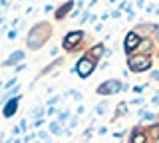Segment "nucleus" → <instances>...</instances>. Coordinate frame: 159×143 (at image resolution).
<instances>
[{
    "instance_id": "f257e3e1",
    "label": "nucleus",
    "mask_w": 159,
    "mask_h": 143,
    "mask_svg": "<svg viewBox=\"0 0 159 143\" xmlns=\"http://www.w3.org/2000/svg\"><path fill=\"white\" fill-rule=\"evenodd\" d=\"M127 66H129V70H131V72L137 74V72L147 70V68L151 66V60H149L147 56H133V58H129Z\"/></svg>"
},
{
    "instance_id": "f03ea898",
    "label": "nucleus",
    "mask_w": 159,
    "mask_h": 143,
    "mask_svg": "<svg viewBox=\"0 0 159 143\" xmlns=\"http://www.w3.org/2000/svg\"><path fill=\"white\" fill-rule=\"evenodd\" d=\"M93 68H96V62H93V60H89V58H82V60L78 62V66H76V74L80 78H88L89 74L93 72Z\"/></svg>"
},
{
    "instance_id": "7ed1b4c3",
    "label": "nucleus",
    "mask_w": 159,
    "mask_h": 143,
    "mask_svg": "<svg viewBox=\"0 0 159 143\" xmlns=\"http://www.w3.org/2000/svg\"><path fill=\"white\" fill-rule=\"evenodd\" d=\"M44 40H46V34H42V26H36L28 36V46L32 50H36V48H40L44 44Z\"/></svg>"
},
{
    "instance_id": "20e7f679",
    "label": "nucleus",
    "mask_w": 159,
    "mask_h": 143,
    "mask_svg": "<svg viewBox=\"0 0 159 143\" xmlns=\"http://www.w3.org/2000/svg\"><path fill=\"white\" fill-rule=\"evenodd\" d=\"M119 90H123L121 86H119L117 80H109V82H103L102 86L98 87V93H102V96H107V93H116Z\"/></svg>"
},
{
    "instance_id": "39448f33",
    "label": "nucleus",
    "mask_w": 159,
    "mask_h": 143,
    "mask_svg": "<svg viewBox=\"0 0 159 143\" xmlns=\"http://www.w3.org/2000/svg\"><path fill=\"white\" fill-rule=\"evenodd\" d=\"M82 36H84L82 32H70L66 36V40H64V48H66V50H72V48L82 40Z\"/></svg>"
},
{
    "instance_id": "423d86ee",
    "label": "nucleus",
    "mask_w": 159,
    "mask_h": 143,
    "mask_svg": "<svg viewBox=\"0 0 159 143\" xmlns=\"http://www.w3.org/2000/svg\"><path fill=\"white\" fill-rule=\"evenodd\" d=\"M139 46V36L135 32H129L125 36V42H123V48H125V52H131L133 48Z\"/></svg>"
},
{
    "instance_id": "0eeeda50",
    "label": "nucleus",
    "mask_w": 159,
    "mask_h": 143,
    "mask_svg": "<svg viewBox=\"0 0 159 143\" xmlns=\"http://www.w3.org/2000/svg\"><path fill=\"white\" fill-rule=\"evenodd\" d=\"M18 101H20V97H16V100H10V101L6 103V107H4V117L14 115V111L18 109Z\"/></svg>"
},
{
    "instance_id": "6e6552de",
    "label": "nucleus",
    "mask_w": 159,
    "mask_h": 143,
    "mask_svg": "<svg viewBox=\"0 0 159 143\" xmlns=\"http://www.w3.org/2000/svg\"><path fill=\"white\" fill-rule=\"evenodd\" d=\"M22 58H24V52H20V50H18V52H14L12 56H10L8 60H6V66H10V64H14V62H20Z\"/></svg>"
},
{
    "instance_id": "1a4fd4ad",
    "label": "nucleus",
    "mask_w": 159,
    "mask_h": 143,
    "mask_svg": "<svg viewBox=\"0 0 159 143\" xmlns=\"http://www.w3.org/2000/svg\"><path fill=\"white\" fill-rule=\"evenodd\" d=\"M89 54H92V56L98 60V58L102 56V54H106V50H103V46H102V44H98V46H93V48H92V52H89Z\"/></svg>"
},
{
    "instance_id": "9d476101",
    "label": "nucleus",
    "mask_w": 159,
    "mask_h": 143,
    "mask_svg": "<svg viewBox=\"0 0 159 143\" xmlns=\"http://www.w3.org/2000/svg\"><path fill=\"white\" fill-rule=\"evenodd\" d=\"M131 143H145V135H143V133H135V135L131 137Z\"/></svg>"
},
{
    "instance_id": "9b49d317",
    "label": "nucleus",
    "mask_w": 159,
    "mask_h": 143,
    "mask_svg": "<svg viewBox=\"0 0 159 143\" xmlns=\"http://www.w3.org/2000/svg\"><path fill=\"white\" fill-rule=\"evenodd\" d=\"M70 8H72V2H68V4H64V6H62V10H60V12L56 14V16H58V18H62V16H64V14H66V12L70 10Z\"/></svg>"
},
{
    "instance_id": "f8f14e48",
    "label": "nucleus",
    "mask_w": 159,
    "mask_h": 143,
    "mask_svg": "<svg viewBox=\"0 0 159 143\" xmlns=\"http://www.w3.org/2000/svg\"><path fill=\"white\" fill-rule=\"evenodd\" d=\"M50 131H52L54 135H60V133H62V129H60L58 123H52V125H50Z\"/></svg>"
},
{
    "instance_id": "ddd939ff",
    "label": "nucleus",
    "mask_w": 159,
    "mask_h": 143,
    "mask_svg": "<svg viewBox=\"0 0 159 143\" xmlns=\"http://www.w3.org/2000/svg\"><path fill=\"white\" fill-rule=\"evenodd\" d=\"M149 133H151V137H155V139H159V125H153L151 129H149Z\"/></svg>"
},
{
    "instance_id": "4468645a",
    "label": "nucleus",
    "mask_w": 159,
    "mask_h": 143,
    "mask_svg": "<svg viewBox=\"0 0 159 143\" xmlns=\"http://www.w3.org/2000/svg\"><path fill=\"white\" fill-rule=\"evenodd\" d=\"M127 111V107H125V103H119V107H117V115H123V113Z\"/></svg>"
},
{
    "instance_id": "2eb2a0df",
    "label": "nucleus",
    "mask_w": 159,
    "mask_h": 143,
    "mask_svg": "<svg viewBox=\"0 0 159 143\" xmlns=\"http://www.w3.org/2000/svg\"><path fill=\"white\" fill-rule=\"evenodd\" d=\"M141 50H145V52L151 50V42H143V44H141Z\"/></svg>"
},
{
    "instance_id": "dca6fc26",
    "label": "nucleus",
    "mask_w": 159,
    "mask_h": 143,
    "mask_svg": "<svg viewBox=\"0 0 159 143\" xmlns=\"http://www.w3.org/2000/svg\"><path fill=\"white\" fill-rule=\"evenodd\" d=\"M66 119H68V113H66V111H64V113H60V123H64Z\"/></svg>"
},
{
    "instance_id": "f3484780",
    "label": "nucleus",
    "mask_w": 159,
    "mask_h": 143,
    "mask_svg": "<svg viewBox=\"0 0 159 143\" xmlns=\"http://www.w3.org/2000/svg\"><path fill=\"white\" fill-rule=\"evenodd\" d=\"M145 87H147V86H135V92H137V93H141L143 90H145Z\"/></svg>"
},
{
    "instance_id": "a211bd4d",
    "label": "nucleus",
    "mask_w": 159,
    "mask_h": 143,
    "mask_svg": "<svg viewBox=\"0 0 159 143\" xmlns=\"http://www.w3.org/2000/svg\"><path fill=\"white\" fill-rule=\"evenodd\" d=\"M143 113V111H141ZM143 117H145V119H155V115H151V113H143Z\"/></svg>"
},
{
    "instance_id": "6ab92c4d",
    "label": "nucleus",
    "mask_w": 159,
    "mask_h": 143,
    "mask_svg": "<svg viewBox=\"0 0 159 143\" xmlns=\"http://www.w3.org/2000/svg\"><path fill=\"white\" fill-rule=\"evenodd\" d=\"M14 83H16V80H10V82L6 83V87H4V90H8V87H12V86H14Z\"/></svg>"
},
{
    "instance_id": "aec40b11",
    "label": "nucleus",
    "mask_w": 159,
    "mask_h": 143,
    "mask_svg": "<svg viewBox=\"0 0 159 143\" xmlns=\"http://www.w3.org/2000/svg\"><path fill=\"white\" fill-rule=\"evenodd\" d=\"M153 80H159V72H153Z\"/></svg>"
},
{
    "instance_id": "412c9836",
    "label": "nucleus",
    "mask_w": 159,
    "mask_h": 143,
    "mask_svg": "<svg viewBox=\"0 0 159 143\" xmlns=\"http://www.w3.org/2000/svg\"><path fill=\"white\" fill-rule=\"evenodd\" d=\"M153 103H157V105H159V97H153Z\"/></svg>"
},
{
    "instance_id": "4be33fe9",
    "label": "nucleus",
    "mask_w": 159,
    "mask_h": 143,
    "mask_svg": "<svg viewBox=\"0 0 159 143\" xmlns=\"http://www.w3.org/2000/svg\"><path fill=\"white\" fill-rule=\"evenodd\" d=\"M155 38H157V40H159V28H157V30H155Z\"/></svg>"
},
{
    "instance_id": "5701e85b",
    "label": "nucleus",
    "mask_w": 159,
    "mask_h": 143,
    "mask_svg": "<svg viewBox=\"0 0 159 143\" xmlns=\"http://www.w3.org/2000/svg\"><path fill=\"white\" fill-rule=\"evenodd\" d=\"M8 143H18V139H16V141H14V139H12V141H8Z\"/></svg>"
}]
</instances>
